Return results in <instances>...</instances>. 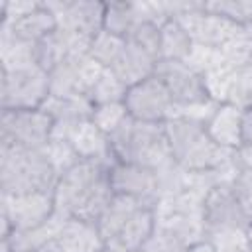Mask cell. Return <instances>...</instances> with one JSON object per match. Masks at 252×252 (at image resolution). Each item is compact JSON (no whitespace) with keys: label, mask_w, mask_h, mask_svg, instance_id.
<instances>
[{"label":"cell","mask_w":252,"mask_h":252,"mask_svg":"<svg viewBox=\"0 0 252 252\" xmlns=\"http://www.w3.org/2000/svg\"><path fill=\"white\" fill-rule=\"evenodd\" d=\"M112 197L110 165L87 159H81L77 165L65 171L53 191L57 215L93 224H96Z\"/></svg>","instance_id":"6da1fadb"},{"label":"cell","mask_w":252,"mask_h":252,"mask_svg":"<svg viewBox=\"0 0 252 252\" xmlns=\"http://www.w3.org/2000/svg\"><path fill=\"white\" fill-rule=\"evenodd\" d=\"M165 134L173 161L185 171H215L230 165L236 152L211 140L203 122L193 118H171Z\"/></svg>","instance_id":"7a4b0ae2"},{"label":"cell","mask_w":252,"mask_h":252,"mask_svg":"<svg viewBox=\"0 0 252 252\" xmlns=\"http://www.w3.org/2000/svg\"><path fill=\"white\" fill-rule=\"evenodd\" d=\"M59 175L43 148L0 144V193H53Z\"/></svg>","instance_id":"3957f363"},{"label":"cell","mask_w":252,"mask_h":252,"mask_svg":"<svg viewBox=\"0 0 252 252\" xmlns=\"http://www.w3.org/2000/svg\"><path fill=\"white\" fill-rule=\"evenodd\" d=\"M108 142L116 161L142 165L154 171L173 163L165 124L142 122L128 116L108 136Z\"/></svg>","instance_id":"277c9868"},{"label":"cell","mask_w":252,"mask_h":252,"mask_svg":"<svg viewBox=\"0 0 252 252\" xmlns=\"http://www.w3.org/2000/svg\"><path fill=\"white\" fill-rule=\"evenodd\" d=\"M0 220L2 240L12 234L32 232L43 226L55 215L53 193H26V195H2L0 193Z\"/></svg>","instance_id":"5b68a950"},{"label":"cell","mask_w":252,"mask_h":252,"mask_svg":"<svg viewBox=\"0 0 252 252\" xmlns=\"http://www.w3.org/2000/svg\"><path fill=\"white\" fill-rule=\"evenodd\" d=\"M49 96V75L41 67L2 71V110L41 108Z\"/></svg>","instance_id":"8992f818"},{"label":"cell","mask_w":252,"mask_h":252,"mask_svg":"<svg viewBox=\"0 0 252 252\" xmlns=\"http://www.w3.org/2000/svg\"><path fill=\"white\" fill-rule=\"evenodd\" d=\"M53 120L43 108L32 110H2L0 144L45 148L51 140Z\"/></svg>","instance_id":"52a82bcc"},{"label":"cell","mask_w":252,"mask_h":252,"mask_svg":"<svg viewBox=\"0 0 252 252\" xmlns=\"http://www.w3.org/2000/svg\"><path fill=\"white\" fill-rule=\"evenodd\" d=\"M124 106L128 110V116L156 124H165L167 120H171L177 108L169 91L156 75L132 85L126 93Z\"/></svg>","instance_id":"ba28073f"},{"label":"cell","mask_w":252,"mask_h":252,"mask_svg":"<svg viewBox=\"0 0 252 252\" xmlns=\"http://www.w3.org/2000/svg\"><path fill=\"white\" fill-rule=\"evenodd\" d=\"M55 16L57 28L77 37L93 41L96 33L104 30V8L106 2L94 0H59L43 2Z\"/></svg>","instance_id":"9c48e42d"},{"label":"cell","mask_w":252,"mask_h":252,"mask_svg":"<svg viewBox=\"0 0 252 252\" xmlns=\"http://www.w3.org/2000/svg\"><path fill=\"white\" fill-rule=\"evenodd\" d=\"M154 75L165 85L177 106H195V104L211 102L203 75L191 69L185 61L159 59Z\"/></svg>","instance_id":"30bf717a"},{"label":"cell","mask_w":252,"mask_h":252,"mask_svg":"<svg viewBox=\"0 0 252 252\" xmlns=\"http://www.w3.org/2000/svg\"><path fill=\"white\" fill-rule=\"evenodd\" d=\"M173 20H177L185 28V32L189 33L195 45L215 47V49L222 47L228 39H232L242 30L240 26L228 22L226 18L207 12L205 2H199L195 8L179 14Z\"/></svg>","instance_id":"8fae6325"},{"label":"cell","mask_w":252,"mask_h":252,"mask_svg":"<svg viewBox=\"0 0 252 252\" xmlns=\"http://www.w3.org/2000/svg\"><path fill=\"white\" fill-rule=\"evenodd\" d=\"M203 224L205 230L213 228H248L252 217L236 199L230 181L217 183L205 197L203 203Z\"/></svg>","instance_id":"7c38bea8"},{"label":"cell","mask_w":252,"mask_h":252,"mask_svg":"<svg viewBox=\"0 0 252 252\" xmlns=\"http://www.w3.org/2000/svg\"><path fill=\"white\" fill-rule=\"evenodd\" d=\"M110 185L116 195L136 197L140 201H146L154 209L159 199L158 173L142 165L114 161L110 165Z\"/></svg>","instance_id":"4fadbf2b"},{"label":"cell","mask_w":252,"mask_h":252,"mask_svg":"<svg viewBox=\"0 0 252 252\" xmlns=\"http://www.w3.org/2000/svg\"><path fill=\"white\" fill-rule=\"evenodd\" d=\"M53 120V132L51 138L55 140H69V136L73 134V130L91 120L93 116V102L85 96H47V100L41 106Z\"/></svg>","instance_id":"5bb4252c"},{"label":"cell","mask_w":252,"mask_h":252,"mask_svg":"<svg viewBox=\"0 0 252 252\" xmlns=\"http://www.w3.org/2000/svg\"><path fill=\"white\" fill-rule=\"evenodd\" d=\"M156 228V211L154 207L146 205L140 207L118 230L112 234L104 246L106 252H140L148 238Z\"/></svg>","instance_id":"9a60e30c"},{"label":"cell","mask_w":252,"mask_h":252,"mask_svg":"<svg viewBox=\"0 0 252 252\" xmlns=\"http://www.w3.org/2000/svg\"><path fill=\"white\" fill-rule=\"evenodd\" d=\"M55 30H57L55 16L43 2H39L35 10H32L30 14L18 20L0 22V35H8V37L28 41V43H37L39 39H43Z\"/></svg>","instance_id":"2e32d148"},{"label":"cell","mask_w":252,"mask_h":252,"mask_svg":"<svg viewBox=\"0 0 252 252\" xmlns=\"http://www.w3.org/2000/svg\"><path fill=\"white\" fill-rule=\"evenodd\" d=\"M242 114L244 110L234 104H217L211 118L205 122L211 140L226 150L236 152L242 146Z\"/></svg>","instance_id":"e0dca14e"},{"label":"cell","mask_w":252,"mask_h":252,"mask_svg":"<svg viewBox=\"0 0 252 252\" xmlns=\"http://www.w3.org/2000/svg\"><path fill=\"white\" fill-rule=\"evenodd\" d=\"M55 242L63 252H104V240L96 228V224L79 220V219H63Z\"/></svg>","instance_id":"ac0fdd59"},{"label":"cell","mask_w":252,"mask_h":252,"mask_svg":"<svg viewBox=\"0 0 252 252\" xmlns=\"http://www.w3.org/2000/svg\"><path fill=\"white\" fill-rule=\"evenodd\" d=\"M67 142H71V146L75 148V152L79 154L81 159L100 161V163H106V165H112L116 161L114 156H112L108 136L93 120H87V122L79 124L73 130V134L69 136Z\"/></svg>","instance_id":"d6986e66"},{"label":"cell","mask_w":252,"mask_h":252,"mask_svg":"<svg viewBox=\"0 0 252 252\" xmlns=\"http://www.w3.org/2000/svg\"><path fill=\"white\" fill-rule=\"evenodd\" d=\"M156 65H158V59L152 57L150 53H146L144 49L136 47L134 43L126 41L122 53L118 55V59L108 67L128 89L148 77L154 75L156 71Z\"/></svg>","instance_id":"ffe728a7"},{"label":"cell","mask_w":252,"mask_h":252,"mask_svg":"<svg viewBox=\"0 0 252 252\" xmlns=\"http://www.w3.org/2000/svg\"><path fill=\"white\" fill-rule=\"evenodd\" d=\"M146 201H140L136 197H128V195H116L112 197V201L108 203V207L104 209V213L100 215V219L96 220V228L102 236V240L106 242L112 234H116V230L140 209L146 207ZM152 207V205H150Z\"/></svg>","instance_id":"44dd1931"},{"label":"cell","mask_w":252,"mask_h":252,"mask_svg":"<svg viewBox=\"0 0 252 252\" xmlns=\"http://www.w3.org/2000/svg\"><path fill=\"white\" fill-rule=\"evenodd\" d=\"M140 22H144L140 2H106V8H104V30L106 32L126 39L132 28Z\"/></svg>","instance_id":"7402d4cb"},{"label":"cell","mask_w":252,"mask_h":252,"mask_svg":"<svg viewBox=\"0 0 252 252\" xmlns=\"http://www.w3.org/2000/svg\"><path fill=\"white\" fill-rule=\"evenodd\" d=\"M193 45V39L177 20H167L161 24V59L187 61Z\"/></svg>","instance_id":"603a6c76"},{"label":"cell","mask_w":252,"mask_h":252,"mask_svg":"<svg viewBox=\"0 0 252 252\" xmlns=\"http://www.w3.org/2000/svg\"><path fill=\"white\" fill-rule=\"evenodd\" d=\"M126 93H128V87L110 69H104L100 73V77L94 81V85L91 87L89 100L93 102V106L112 104V102H124Z\"/></svg>","instance_id":"cb8c5ba5"},{"label":"cell","mask_w":252,"mask_h":252,"mask_svg":"<svg viewBox=\"0 0 252 252\" xmlns=\"http://www.w3.org/2000/svg\"><path fill=\"white\" fill-rule=\"evenodd\" d=\"M246 230L244 228H213V230H205L203 240L215 252H252V244L248 240Z\"/></svg>","instance_id":"d4e9b609"},{"label":"cell","mask_w":252,"mask_h":252,"mask_svg":"<svg viewBox=\"0 0 252 252\" xmlns=\"http://www.w3.org/2000/svg\"><path fill=\"white\" fill-rule=\"evenodd\" d=\"M124 45H126V39L124 37L114 35V33L102 30L100 33H96L93 37V41L89 45V57L94 59L98 65H102V67L108 69L118 59V55L122 53Z\"/></svg>","instance_id":"484cf974"},{"label":"cell","mask_w":252,"mask_h":252,"mask_svg":"<svg viewBox=\"0 0 252 252\" xmlns=\"http://www.w3.org/2000/svg\"><path fill=\"white\" fill-rule=\"evenodd\" d=\"M205 10L222 16L240 28L252 26V0H211L205 2Z\"/></svg>","instance_id":"4316f807"},{"label":"cell","mask_w":252,"mask_h":252,"mask_svg":"<svg viewBox=\"0 0 252 252\" xmlns=\"http://www.w3.org/2000/svg\"><path fill=\"white\" fill-rule=\"evenodd\" d=\"M126 41L134 43L136 47L144 49L158 61L161 59V26L150 20H144L132 28V32L126 35Z\"/></svg>","instance_id":"83f0119b"},{"label":"cell","mask_w":252,"mask_h":252,"mask_svg":"<svg viewBox=\"0 0 252 252\" xmlns=\"http://www.w3.org/2000/svg\"><path fill=\"white\" fill-rule=\"evenodd\" d=\"M43 150H45V154H47V158H49V161L55 167V171H57L59 177L65 171H69L73 165H77L81 161L79 154L75 152V148L67 140H55V138H51L49 144Z\"/></svg>","instance_id":"f1b7e54d"},{"label":"cell","mask_w":252,"mask_h":252,"mask_svg":"<svg viewBox=\"0 0 252 252\" xmlns=\"http://www.w3.org/2000/svg\"><path fill=\"white\" fill-rule=\"evenodd\" d=\"M126 118H128V110H126L124 102H112V104L94 106L93 116H91V120H93L106 136H110Z\"/></svg>","instance_id":"f546056e"},{"label":"cell","mask_w":252,"mask_h":252,"mask_svg":"<svg viewBox=\"0 0 252 252\" xmlns=\"http://www.w3.org/2000/svg\"><path fill=\"white\" fill-rule=\"evenodd\" d=\"M189 250L191 248L185 242H181L177 236L156 226L152 236L148 238V242L144 244V248L140 252H189Z\"/></svg>","instance_id":"4dcf8cb0"},{"label":"cell","mask_w":252,"mask_h":252,"mask_svg":"<svg viewBox=\"0 0 252 252\" xmlns=\"http://www.w3.org/2000/svg\"><path fill=\"white\" fill-rule=\"evenodd\" d=\"M230 187H232L236 199L240 201V205L252 217V169L236 163V169H234L232 179H230Z\"/></svg>","instance_id":"1f68e13d"},{"label":"cell","mask_w":252,"mask_h":252,"mask_svg":"<svg viewBox=\"0 0 252 252\" xmlns=\"http://www.w3.org/2000/svg\"><path fill=\"white\" fill-rule=\"evenodd\" d=\"M39 2H26V0H4L0 6V22H12L18 20L32 10H35Z\"/></svg>","instance_id":"d6a6232c"},{"label":"cell","mask_w":252,"mask_h":252,"mask_svg":"<svg viewBox=\"0 0 252 252\" xmlns=\"http://www.w3.org/2000/svg\"><path fill=\"white\" fill-rule=\"evenodd\" d=\"M2 252H63L61 246L55 242V238L39 244V246H33V248H14L10 240H2Z\"/></svg>","instance_id":"836d02e7"},{"label":"cell","mask_w":252,"mask_h":252,"mask_svg":"<svg viewBox=\"0 0 252 252\" xmlns=\"http://www.w3.org/2000/svg\"><path fill=\"white\" fill-rule=\"evenodd\" d=\"M234 159H236L238 165L252 169V144H242V146L236 150Z\"/></svg>","instance_id":"e575fe53"},{"label":"cell","mask_w":252,"mask_h":252,"mask_svg":"<svg viewBox=\"0 0 252 252\" xmlns=\"http://www.w3.org/2000/svg\"><path fill=\"white\" fill-rule=\"evenodd\" d=\"M242 144H252V108L242 114Z\"/></svg>","instance_id":"d590c367"},{"label":"cell","mask_w":252,"mask_h":252,"mask_svg":"<svg viewBox=\"0 0 252 252\" xmlns=\"http://www.w3.org/2000/svg\"><path fill=\"white\" fill-rule=\"evenodd\" d=\"M189 252H215V250H213V248H211V246H209V244H207V242L203 240V242L195 244V246H193V248H191Z\"/></svg>","instance_id":"8d00e7d4"},{"label":"cell","mask_w":252,"mask_h":252,"mask_svg":"<svg viewBox=\"0 0 252 252\" xmlns=\"http://www.w3.org/2000/svg\"><path fill=\"white\" fill-rule=\"evenodd\" d=\"M248 108H252V98H250V104H248Z\"/></svg>","instance_id":"74e56055"},{"label":"cell","mask_w":252,"mask_h":252,"mask_svg":"<svg viewBox=\"0 0 252 252\" xmlns=\"http://www.w3.org/2000/svg\"><path fill=\"white\" fill-rule=\"evenodd\" d=\"M104 252H106V250H104Z\"/></svg>","instance_id":"f35d334b"}]
</instances>
